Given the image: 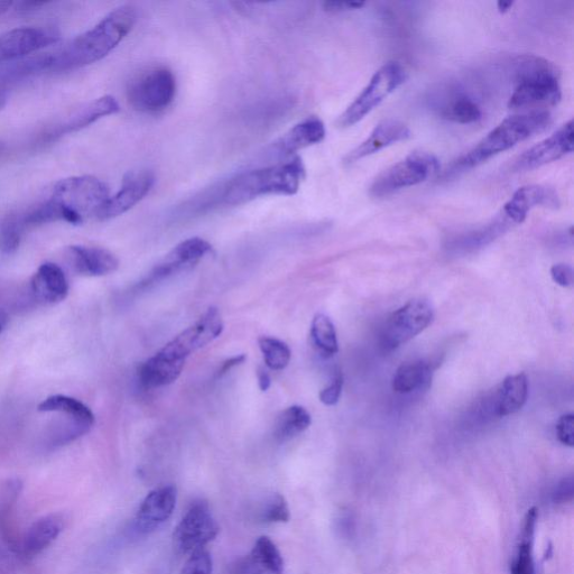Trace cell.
I'll return each instance as SVG.
<instances>
[{"label":"cell","instance_id":"cell-39","mask_svg":"<svg viewBox=\"0 0 574 574\" xmlns=\"http://www.w3.org/2000/svg\"><path fill=\"white\" fill-rule=\"evenodd\" d=\"M551 276L553 281L562 287H571L573 285V270L569 265H554L551 268Z\"/></svg>","mask_w":574,"mask_h":574},{"label":"cell","instance_id":"cell-32","mask_svg":"<svg viewBox=\"0 0 574 574\" xmlns=\"http://www.w3.org/2000/svg\"><path fill=\"white\" fill-rule=\"evenodd\" d=\"M440 115L459 124L476 123L483 117V113L474 100L459 94L450 98L442 106Z\"/></svg>","mask_w":574,"mask_h":574},{"label":"cell","instance_id":"cell-43","mask_svg":"<svg viewBox=\"0 0 574 574\" xmlns=\"http://www.w3.org/2000/svg\"><path fill=\"white\" fill-rule=\"evenodd\" d=\"M257 378L259 388H261L262 392H267L268 390H270L272 379L270 374H268L264 368L258 369Z\"/></svg>","mask_w":574,"mask_h":574},{"label":"cell","instance_id":"cell-42","mask_svg":"<svg viewBox=\"0 0 574 574\" xmlns=\"http://www.w3.org/2000/svg\"><path fill=\"white\" fill-rule=\"evenodd\" d=\"M246 360V356L245 355H238L235 356L233 358L228 359L227 361H225L224 364H222L218 375L222 376L227 374L228 372H230L231 369H233L234 367H237L239 365H242L245 363Z\"/></svg>","mask_w":574,"mask_h":574},{"label":"cell","instance_id":"cell-45","mask_svg":"<svg viewBox=\"0 0 574 574\" xmlns=\"http://www.w3.org/2000/svg\"><path fill=\"white\" fill-rule=\"evenodd\" d=\"M513 5L514 2H511V0H508V2H505V0H499L497 3L498 12L503 14L507 13L509 9L513 7Z\"/></svg>","mask_w":574,"mask_h":574},{"label":"cell","instance_id":"cell-15","mask_svg":"<svg viewBox=\"0 0 574 574\" xmlns=\"http://www.w3.org/2000/svg\"><path fill=\"white\" fill-rule=\"evenodd\" d=\"M59 37L49 31L22 27L0 36V62H13L26 55L39 52L53 43Z\"/></svg>","mask_w":574,"mask_h":574},{"label":"cell","instance_id":"cell-31","mask_svg":"<svg viewBox=\"0 0 574 574\" xmlns=\"http://www.w3.org/2000/svg\"><path fill=\"white\" fill-rule=\"evenodd\" d=\"M311 338L323 356L331 357L339 351L337 332L326 314H317L312 321Z\"/></svg>","mask_w":574,"mask_h":574},{"label":"cell","instance_id":"cell-22","mask_svg":"<svg viewBox=\"0 0 574 574\" xmlns=\"http://www.w3.org/2000/svg\"><path fill=\"white\" fill-rule=\"evenodd\" d=\"M31 290L34 298L45 304H57L68 298L70 286L62 268L46 262L32 277Z\"/></svg>","mask_w":574,"mask_h":574},{"label":"cell","instance_id":"cell-13","mask_svg":"<svg viewBox=\"0 0 574 574\" xmlns=\"http://www.w3.org/2000/svg\"><path fill=\"white\" fill-rule=\"evenodd\" d=\"M573 136L574 124L573 119H571L558 132L545 138L544 141L518 157L514 165L515 170L530 171L562 159L563 156L573 152Z\"/></svg>","mask_w":574,"mask_h":574},{"label":"cell","instance_id":"cell-9","mask_svg":"<svg viewBox=\"0 0 574 574\" xmlns=\"http://www.w3.org/2000/svg\"><path fill=\"white\" fill-rule=\"evenodd\" d=\"M434 311L427 300H412L387 319L381 335L385 350H394L420 335L432 323Z\"/></svg>","mask_w":574,"mask_h":574},{"label":"cell","instance_id":"cell-30","mask_svg":"<svg viewBox=\"0 0 574 574\" xmlns=\"http://www.w3.org/2000/svg\"><path fill=\"white\" fill-rule=\"evenodd\" d=\"M431 368L423 360L411 361L398 367L393 378V390L409 394L430 382Z\"/></svg>","mask_w":574,"mask_h":574},{"label":"cell","instance_id":"cell-26","mask_svg":"<svg viewBox=\"0 0 574 574\" xmlns=\"http://www.w3.org/2000/svg\"><path fill=\"white\" fill-rule=\"evenodd\" d=\"M538 524V511L531 508L524 517L520 539L511 566V574H535L534 538Z\"/></svg>","mask_w":574,"mask_h":574},{"label":"cell","instance_id":"cell-20","mask_svg":"<svg viewBox=\"0 0 574 574\" xmlns=\"http://www.w3.org/2000/svg\"><path fill=\"white\" fill-rule=\"evenodd\" d=\"M412 136L410 128L395 119H387L379 123L372 134L359 144L354 151L345 157L346 164H353L365 157L378 153L384 148L409 140Z\"/></svg>","mask_w":574,"mask_h":574},{"label":"cell","instance_id":"cell-3","mask_svg":"<svg viewBox=\"0 0 574 574\" xmlns=\"http://www.w3.org/2000/svg\"><path fill=\"white\" fill-rule=\"evenodd\" d=\"M136 22L134 7L115 9L94 29L80 35L66 50L55 55L54 69L79 68L103 60L133 31Z\"/></svg>","mask_w":574,"mask_h":574},{"label":"cell","instance_id":"cell-23","mask_svg":"<svg viewBox=\"0 0 574 574\" xmlns=\"http://www.w3.org/2000/svg\"><path fill=\"white\" fill-rule=\"evenodd\" d=\"M119 111L118 101L111 96H105L92 100L91 103L77 108L72 114L64 120L57 129L55 134H67L79 131V129L94 124L100 118L114 115Z\"/></svg>","mask_w":574,"mask_h":574},{"label":"cell","instance_id":"cell-6","mask_svg":"<svg viewBox=\"0 0 574 574\" xmlns=\"http://www.w3.org/2000/svg\"><path fill=\"white\" fill-rule=\"evenodd\" d=\"M177 96V79L166 67H151L136 74L127 87L128 103L144 114H159Z\"/></svg>","mask_w":574,"mask_h":574},{"label":"cell","instance_id":"cell-38","mask_svg":"<svg viewBox=\"0 0 574 574\" xmlns=\"http://www.w3.org/2000/svg\"><path fill=\"white\" fill-rule=\"evenodd\" d=\"M558 439L564 446H574V415L566 414L561 416L557 424Z\"/></svg>","mask_w":574,"mask_h":574},{"label":"cell","instance_id":"cell-21","mask_svg":"<svg viewBox=\"0 0 574 574\" xmlns=\"http://www.w3.org/2000/svg\"><path fill=\"white\" fill-rule=\"evenodd\" d=\"M326 126L318 117H308L303 122L296 124L283 137L277 141L272 150V154L277 157H287L321 143L326 137Z\"/></svg>","mask_w":574,"mask_h":574},{"label":"cell","instance_id":"cell-28","mask_svg":"<svg viewBox=\"0 0 574 574\" xmlns=\"http://www.w3.org/2000/svg\"><path fill=\"white\" fill-rule=\"evenodd\" d=\"M37 410L43 413H58L68 416V418L85 424L91 429L96 421L94 412L85 403L67 395L49 396L37 406Z\"/></svg>","mask_w":574,"mask_h":574},{"label":"cell","instance_id":"cell-33","mask_svg":"<svg viewBox=\"0 0 574 574\" xmlns=\"http://www.w3.org/2000/svg\"><path fill=\"white\" fill-rule=\"evenodd\" d=\"M258 344L268 368L272 370H283L289 366L291 350L285 342L271 337H262L259 338Z\"/></svg>","mask_w":574,"mask_h":574},{"label":"cell","instance_id":"cell-2","mask_svg":"<svg viewBox=\"0 0 574 574\" xmlns=\"http://www.w3.org/2000/svg\"><path fill=\"white\" fill-rule=\"evenodd\" d=\"M305 178L300 157L290 161L247 171L219 185V205L242 206L257 198L293 196L299 191Z\"/></svg>","mask_w":574,"mask_h":574},{"label":"cell","instance_id":"cell-5","mask_svg":"<svg viewBox=\"0 0 574 574\" xmlns=\"http://www.w3.org/2000/svg\"><path fill=\"white\" fill-rule=\"evenodd\" d=\"M559 71L553 63L535 55H524L515 64V90L508 107L523 110L555 106L561 100Z\"/></svg>","mask_w":574,"mask_h":574},{"label":"cell","instance_id":"cell-46","mask_svg":"<svg viewBox=\"0 0 574 574\" xmlns=\"http://www.w3.org/2000/svg\"><path fill=\"white\" fill-rule=\"evenodd\" d=\"M8 320L9 319L6 310L0 308V335H2L3 331L7 327Z\"/></svg>","mask_w":574,"mask_h":574},{"label":"cell","instance_id":"cell-14","mask_svg":"<svg viewBox=\"0 0 574 574\" xmlns=\"http://www.w3.org/2000/svg\"><path fill=\"white\" fill-rule=\"evenodd\" d=\"M178 490L174 486L156 488L148 494L135 516V530L148 534L164 524L177 506Z\"/></svg>","mask_w":574,"mask_h":574},{"label":"cell","instance_id":"cell-1","mask_svg":"<svg viewBox=\"0 0 574 574\" xmlns=\"http://www.w3.org/2000/svg\"><path fill=\"white\" fill-rule=\"evenodd\" d=\"M107 185L95 177L83 175L59 181L50 199L24 217L26 227L66 221L80 225L86 218L97 216L109 199Z\"/></svg>","mask_w":574,"mask_h":574},{"label":"cell","instance_id":"cell-44","mask_svg":"<svg viewBox=\"0 0 574 574\" xmlns=\"http://www.w3.org/2000/svg\"><path fill=\"white\" fill-rule=\"evenodd\" d=\"M46 5V3L44 2H22V3H18V8H20V11L23 12H31V11H35V9L42 7Z\"/></svg>","mask_w":574,"mask_h":574},{"label":"cell","instance_id":"cell-8","mask_svg":"<svg viewBox=\"0 0 574 574\" xmlns=\"http://www.w3.org/2000/svg\"><path fill=\"white\" fill-rule=\"evenodd\" d=\"M406 69L398 62H388L379 69L368 86L339 117L338 125L347 128L356 125L379 106L388 96L404 85Z\"/></svg>","mask_w":574,"mask_h":574},{"label":"cell","instance_id":"cell-35","mask_svg":"<svg viewBox=\"0 0 574 574\" xmlns=\"http://www.w3.org/2000/svg\"><path fill=\"white\" fill-rule=\"evenodd\" d=\"M291 514L286 499L281 494H275L262 509L261 521L265 524L287 523Z\"/></svg>","mask_w":574,"mask_h":574},{"label":"cell","instance_id":"cell-40","mask_svg":"<svg viewBox=\"0 0 574 574\" xmlns=\"http://www.w3.org/2000/svg\"><path fill=\"white\" fill-rule=\"evenodd\" d=\"M573 497V480L572 478L562 480V483L555 488L553 493V501L555 504H566L571 501Z\"/></svg>","mask_w":574,"mask_h":574},{"label":"cell","instance_id":"cell-4","mask_svg":"<svg viewBox=\"0 0 574 574\" xmlns=\"http://www.w3.org/2000/svg\"><path fill=\"white\" fill-rule=\"evenodd\" d=\"M551 124L548 111H532L508 117L480 141L471 151L452 165V173L476 168L492 157L511 150L518 143L545 131Z\"/></svg>","mask_w":574,"mask_h":574},{"label":"cell","instance_id":"cell-19","mask_svg":"<svg viewBox=\"0 0 574 574\" xmlns=\"http://www.w3.org/2000/svg\"><path fill=\"white\" fill-rule=\"evenodd\" d=\"M72 270L82 276L98 277L118 270V258L107 249L88 246H70L66 251Z\"/></svg>","mask_w":574,"mask_h":574},{"label":"cell","instance_id":"cell-47","mask_svg":"<svg viewBox=\"0 0 574 574\" xmlns=\"http://www.w3.org/2000/svg\"><path fill=\"white\" fill-rule=\"evenodd\" d=\"M7 104V95L6 92L0 90V111L4 109Z\"/></svg>","mask_w":574,"mask_h":574},{"label":"cell","instance_id":"cell-41","mask_svg":"<svg viewBox=\"0 0 574 574\" xmlns=\"http://www.w3.org/2000/svg\"><path fill=\"white\" fill-rule=\"evenodd\" d=\"M364 2H326L323 3L324 11L329 13H344L349 11H357L363 8Z\"/></svg>","mask_w":574,"mask_h":574},{"label":"cell","instance_id":"cell-25","mask_svg":"<svg viewBox=\"0 0 574 574\" xmlns=\"http://www.w3.org/2000/svg\"><path fill=\"white\" fill-rule=\"evenodd\" d=\"M184 365L183 360L170 359L156 354L138 369V378L147 388L163 387L177 381Z\"/></svg>","mask_w":574,"mask_h":574},{"label":"cell","instance_id":"cell-29","mask_svg":"<svg viewBox=\"0 0 574 574\" xmlns=\"http://www.w3.org/2000/svg\"><path fill=\"white\" fill-rule=\"evenodd\" d=\"M312 419L310 413L299 405H294L283 411L274 425V438L279 442H287L308 430Z\"/></svg>","mask_w":574,"mask_h":574},{"label":"cell","instance_id":"cell-16","mask_svg":"<svg viewBox=\"0 0 574 574\" xmlns=\"http://www.w3.org/2000/svg\"><path fill=\"white\" fill-rule=\"evenodd\" d=\"M211 251L212 246L205 239L194 237L184 240L154 267L148 281L166 279V277L190 270Z\"/></svg>","mask_w":574,"mask_h":574},{"label":"cell","instance_id":"cell-34","mask_svg":"<svg viewBox=\"0 0 574 574\" xmlns=\"http://www.w3.org/2000/svg\"><path fill=\"white\" fill-rule=\"evenodd\" d=\"M24 220L18 216H8L0 226V251L6 255L17 252L25 229Z\"/></svg>","mask_w":574,"mask_h":574},{"label":"cell","instance_id":"cell-36","mask_svg":"<svg viewBox=\"0 0 574 574\" xmlns=\"http://www.w3.org/2000/svg\"><path fill=\"white\" fill-rule=\"evenodd\" d=\"M212 559L210 554L201 550L190 555L180 574H212Z\"/></svg>","mask_w":574,"mask_h":574},{"label":"cell","instance_id":"cell-24","mask_svg":"<svg viewBox=\"0 0 574 574\" xmlns=\"http://www.w3.org/2000/svg\"><path fill=\"white\" fill-rule=\"evenodd\" d=\"M64 529V518L60 514H50L33 523L23 542V552L33 558L59 538Z\"/></svg>","mask_w":574,"mask_h":574},{"label":"cell","instance_id":"cell-18","mask_svg":"<svg viewBox=\"0 0 574 574\" xmlns=\"http://www.w3.org/2000/svg\"><path fill=\"white\" fill-rule=\"evenodd\" d=\"M284 560L275 543L259 538L251 553L231 564L229 574H283Z\"/></svg>","mask_w":574,"mask_h":574},{"label":"cell","instance_id":"cell-37","mask_svg":"<svg viewBox=\"0 0 574 574\" xmlns=\"http://www.w3.org/2000/svg\"><path fill=\"white\" fill-rule=\"evenodd\" d=\"M344 387V375L338 370L332 378L331 384L320 393V401L327 406L336 405Z\"/></svg>","mask_w":574,"mask_h":574},{"label":"cell","instance_id":"cell-27","mask_svg":"<svg viewBox=\"0 0 574 574\" xmlns=\"http://www.w3.org/2000/svg\"><path fill=\"white\" fill-rule=\"evenodd\" d=\"M529 397V379L526 375L518 374L504 379L501 390L497 394L495 412L499 418L515 414L525 405Z\"/></svg>","mask_w":574,"mask_h":574},{"label":"cell","instance_id":"cell-12","mask_svg":"<svg viewBox=\"0 0 574 574\" xmlns=\"http://www.w3.org/2000/svg\"><path fill=\"white\" fill-rule=\"evenodd\" d=\"M155 184V175L150 170H137L125 175L122 188L113 197H109L96 216L105 221L117 218L140 203Z\"/></svg>","mask_w":574,"mask_h":574},{"label":"cell","instance_id":"cell-7","mask_svg":"<svg viewBox=\"0 0 574 574\" xmlns=\"http://www.w3.org/2000/svg\"><path fill=\"white\" fill-rule=\"evenodd\" d=\"M439 170L440 162L437 156L428 152H414L379 174L370 185L369 194L374 198L391 196L397 191L427 181Z\"/></svg>","mask_w":574,"mask_h":574},{"label":"cell","instance_id":"cell-17","mask_svg":"<svg viewBox=\"0 0 574 574\" xmlns=\"http://www.w3.org/2000/svg\"><path fill=\"white\" fill-rule=\"evenodd\" d=\"M536 207L558 209L560 207L558 193L546 185H525L506 202L503 216L513 224H523L529 212Z\"/></svg>","mask_w":574,"mask_h":574},{"label":"cell","instance_id":"cell-11","mask_svg":"<svg viewBox=\"0 0 574 574\" xmlns=\"http://www.w3.org/2000/svg\"><path fill=\"white\" fill-rule=\"evenodd\" d=\"M222 331L224 321L219 310L210 308L196 324L175 337L159 354L166 358L185 361L191 354L220 337Z\"/></svg>","mask_w":574,"mask_h":574},{"label":"cell","instance_id":"cell-10","mask_svg":"<svg viewBox=\"0 0 574 574\" xmlns=\"http://www.w3.org/2000/svg\"><path fill=\"white\" fill-rule=\"evenodd\" d=\"M219 534V525L206 501L194 502L173 534L175 549L182 554L203 550Z\"/></svg>","mask_w":574,"mask_h":574}]
</instances>
